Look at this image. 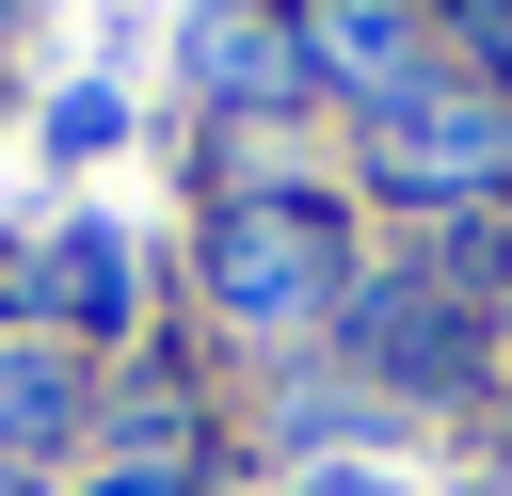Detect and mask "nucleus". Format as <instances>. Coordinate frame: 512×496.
<instances>
[{"label": "nucleus", "instance_id": "nucleus-1", "mask_svg": "<svg viewBox=\"0 0 512 496\" xmlns=\"http://www.w3.org/2000/svg\"><path fill=\"white\" fill-rule=\"evenodd\" d=\"M208 288H224V320H256V336H288L320 288H336V224L304 208V192H272V208H240L224 240H208Z\"/></svg>", "mask_w": 512, "mask_h": 496}, {"label": "nucleus", "instance_id": "nucleus-2", "mask_svg": "<svg viewBox=\"0 0 512 496\" xmlns=\"http://www.w3.org/2000/svg\"><path fill=\"white\" fill-rule=\"evenodd\" d=\"M368 176L384 192H496L512 176V112L496 96H384V128H368Z\"/></svg>", "mask_w": 512, "mask_h": 496}, {"label": "nucleus", "instance_id": "nucleus-3", "mask_svg": "<svg viewBox=\"0 0 512 496\" xmlns=\"http://www.w3.org/2000/svg\"><path fill=\"white\" fill-rule=\"evenodd\" d=\"M192 80H208V96H288V80H304V48H288L256 0H208V32H192Z\"/></svg>", "mask_w": 512, "mask_h": 496}, {"label": "nucleus", "instance_id": "nucleus-4", "mask_svg": "<svg viewBox=\"0 0 512 496\" xmlns=\"http://www.w3.org/2000/svg\"><path fill=\"white\" fill-rule=\"evenodd\" d=\"M32 288H48L64 320H128V304H144V256H128L112 224H64V240L32 256Z\"/></svg>", "mask_w": 512, "mask_h": 496}, {"label": "nucleus", "instance_id": "nucleus-5", "mask_svg": "<svg viewBox=\"0 0 512 496\" xmlns=\"http://www.w3.org/2000/svg\"><path fill=\"white\" fill-rule=\"evenodd\" d=\"M368 352H384L400 384H464V320H448L416 272H400V288H368Z\"/></svg>", "mask_w": 512, "mask_h": 496}, {"label": "nucleus", "instance_id": "nucleus-6", "mask_svg": "<svg viewBox=\"0 0 512 496\" xmlns=\"http://www.w3.org/2000/svg\"><path fill=\"white\" fill-rule=\"evenodd\" d=\"M320 64L368 80V96H416L400 80V0H320Z\"/></svg>", "mask_w": 512, "mask_h": 496}, {"label": "nucleus", "instance_id": "nucleus-7", "mask_svg": "<svg viewBox=\"0 0 512 496\" xmlns=\"http://www.w3.org/2000/svg\"><path fill=\"white\" fill-rule=\"evenodd\" d=\"M64 416H80V384H64L48 352H16V368H0V432H16V448H48Z\"/></svg>", "mask_w": 512, "mask_h": 496}, {"label": "nucleus", "instance_id": "nucleus-8", "mask_svg": "<svg viewBox=\"0 0 512 496\" xmlns=\"http://www.w3.org/2000/svg\"><path fill=\"white\" fill-rule=\"evenodd\" d=\"M480 48H496V80H512V0H496V16H480Z\"/></svg>", "mask_w": 512, "mask_h": 496}, {"label": "nucleus", "instance_id": "nucleus-9", "mask_svg": "<svg viewBox=\"0 0 512 496\" xmlns=\"http://www.w3.org/2000/svg\"><path fill=\"white\" fill-rule=\"evenodd\" d=\"M304 496H400V480H304Z\"/></svg>", "mask_w": 512, "mask_h": 496}, {"label": "nucleus", "instance_id": "nucleus-10", "mask_svg": "<svg viewBox=\"0 0 512 496\" xmlns=\"http://www.w3.org/2000/svg\"><path fill=\"white\" fill-rule=\"evenodd\" d=\"M112 496H176V480H160V464H144V480H112Z\"/></svg>", "mask_w": 512, "mask_h": 496}, {"label": "nucleus", "instance_id": "nucleus-11", "mask_svg": "<svg viewBox=\"0 0 512 496\" xmlns=\"http://www.w3.org/2000/svg\"><path fill=\"white\" fill-rule=\"evenodd\" d=\"M0 496H16V480H0Z\"/></svg>", "mask_w": 512, "mask_h": 496}, {"label": "nucleus", "instance_id": "nucleus-12", "mask_svg": "<svg viewBox=\"0 0 512 496\" xmlns=\"http://www.w3.org/2000/svg\"><path fill=\"white\" fill-rule=\"evenodd\" d=\"M0 16H16V0H0Z\"/></svg>", "mask_w": 512, "mask_h": 496}]
</instances>
